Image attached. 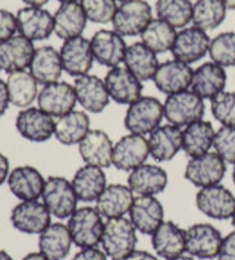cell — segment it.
Segmentation results:
<instances>
[{
  "mask_svg": "<svg viewBox=\"0 0 235 260\" xmlns=\"http://www.w3.org/2000/svg\"><path fill=\"white\" fill-rule=\"evenodd\" d=\"M156 15L174 28H185L193 19L190 0H156Z\"/></svg>",
  "mask_w": 235,
  "mask_h": 260,
  "instance_id": "cell-40",
  "label": "cell"
},
{
  "mask_svg": "<svg viewBox=\"0 0 235 260\" xmlns=\"http://www.w3.org/2000/svg\"><path fill=\"white\" fill-rule=\"evenodd\" d=\"M134 199V192L128 185L111 184L96 200V209L106 219L122 218L125 213H129Z\"/></svg>",
  "mask_w": 235,
  "mask_h": 260,
  "instance_id": "cell-28",
  "label": "cell"
},
{
  "mask_svg": "<svg viewBox=\"0 0 235 260\" xmlns=\"http://www.w3.org/2000/svg\"><path fill=\"white\" fill-rule=\"evenodd\" d=\"M109 257L106 256V253L103 250H98L97 247L91 248H81L72 260H108Z\"/></svg>",
  "mask_w": 235,
  "mask_h": 260,
  "instance_id": "cell-47",
  "label": "cell"
},
{
  "mask_svg": "<svg viewBox=\"0 0 235 260\" xmlns=\"http://www.w3.org/2000/svg\"><path fill=\"white\" fill-rule=\"evenodd\" d=\"M209 56L222 68L235 67V32L225 31L210 40Z\"/></svg>",
  "mask_w": 235,
  "mask_h": 260,
  "instance_id": "cell-41",
  "label": "cell"
},
{
  "mask_svg": "<svg viewBox=\"0 0 235 260\" xmlns=\"http://www.w3.org/2000/svg\"><path fill=\"white\" fill-rule=\"evenodd\" d=\"M11 105L9 100V93H8V84L0 80V118L6 113V110Z\"/></svg>",
  "mask_w": 235,
  "mask_h": 260,
  "instance_id": "cell-48",
  "label": "cell"
},
{
  "mask_svg": "<svg viewBox=\"0 0 235 260\" xmlns=\"http://www.w3.org/2000/svg\"><path fill=\"white\" fill-rule=\"evenodd\" d=\"M72 243L68 225L63 223H50L39 237V248L49 260L66 259Z\"/></svg>",
  "mask_w": 235,
  "mask_h": 260,
  "instance_id": "cell-34",
  "label": "cell"
},
{
  "mask_svg": "<svg viewBox=\"0 0 235 260\" xmlns=\"http://www.w3.org/2000/svg\"><path fill=\"white\" fill-rule=\"evenodd\" d=\"M228 8L222 0H195L193 3V22L194 27L203 31H212L218 28L226 18Z\"/></svg>",
  "mask_w": 235,
  "mask_h": 260,
  "instance_id": "cell-38",
  "label": "cell"
},
{
  "mask_svg": "<svg viewBox=\"0 0 235 260\" xmlns=\"http://www.w3.org/2000/svg\"><path fill=\"white\" fill-rule=\"evenodd\" d=\"M53 19H55V34L63 41L80 37L87 27V21H88L81 2L62 3L53 15Z\"/></svg>",
  "mask_w": 235,
  "mask_h": 260,
  "instance_id": "cell-26",
  "label": "cell"
},
{
  "mask_svg": "<svg viewBox=\"0 0 235 260\" xmlns=\"http://www.w3.org/2000/svg\"><path fill=\"white\" fill-rule=\"evenodd\" d=\"M90 131V118L84 110H72L68 115L57 118L55 137L63 146L80 144Z\"/></svg>",
  "mask_w": 235,
  "mask_h": 260,
  "instance_id": "cell-36",
  "label": "cell"
},
{
  "mask_svg": "<svg viewBox=\"0 0 235 260\" xmlns=\"http://www.w3.org/2000/svg\"><path fill=\"white\" fill-rule=\"evenodd\" d=\"M81 5L87 19L94 24L112 22L118 9L116 0H81Z\"/></svg>",
  "mask_w": 235,
  "mask_h": 260,
  "instance_id": "cell-43",
  "label": "cell"
},
{
  "mask_svg": "<svg viewBox=\"0 0 235 260\" xmlns=\"http://www.w3.org/2000/svg\"><path fill=\"white\" fill-rule=\"evenodd\" d=\"M113 143L111 137L102 129H90L78 144V150L85 165L98 168H109L113 157Z\"/></svg>",
  "mask_w": 235,
  "mask_h": 260,
  "instance_id": "cell-25",
  "label": "cell"
},
{
  "mask_svg": "<svg viewBox=\"0 0 235 260\" xmlns=\"http://www.w3.org/2000/svg\"><path fill=\"white\" fill-rule=\"evenodd\" d=\"M9 190L21 202H34L42 197L46 179L34 166H16L8 177Z\"/></svg>",
  "mask_w": 235,
  "mask_h": 260,
  "instance_id": "cell-22",
  "label": "cell"
},
{
  "mask_svg": "<svg viewBox=\"0 0 235 260\" xmlns=\"http://www.w3.org/2000/svg\"><path fill=\"white\" fill-rule=\"evenodd\" d=\"M210 37L206 31L197 27H185L177 34V39L172 47V56L175 60L184 63H195L202 60L209 53Z\"/></svg>",
  "mask_w": 235,
  "mask_h": 260,
  "instance_id": "cell-12",
  "label": "cell"
},
{
  "mask_svg": "<svg viewBox=\"0 0 235 260\" xmlns=\"http://www.w3.org/2000/svg\"><path fill=\"white\" fill-rule=\"evenodd\" d=\"M105 84L113 102L119 105H132L143 96V84L125 67H115L105 77Z\"/></svg>",
  "mask_w": 235,
  "mask_h": 260,
  "instance_id": "cell-16",
  "label": "cell"
},
{
  "mask_svg": "<svg viewBox=\"0 0 235 260\" xmlns=\"http://www.w3.org/2000/svg\"><path fill=\"white\" fill-rule=\"evenodd\" d=\"M68 230L74 244L80 248H91L102 243L105 222L96 207L77 209L68 220Z\"/></svg>",
  "mask_w": 235,
  "mask_h": 260,
  "instance_id": "cell-3",
  "label": "cell"
},
{
  "mask_svg": "<svg viewBox=\"0 0 235 260\" xmlns=\"http://www.w3.org/2000/svg\"><path fill=\"white\" fill-rule=\"evenodd\" d=\"M215 134L216 131L209 121L200 119L190 123L182 131V150L190 159L203 156L213 147Z\"/></svg>",
  "mask_w": 235,
  "mask_h": 260,
  "instance_id": "cell-35",
  "label": "cell"
},
{
  "mask_svg": "<svg viewBox=\"0 0 235 260\" xmlns=\"http://www.w3.org/2000/svg\"><path fill=\"white\" fill-rule=\"evenodd\" d=\"M16 31V16L6 9H0V43L14 37Z\"/></svg>",
  "mask_w": 235,
  "mask_h": 260,
  "instance_id": "cell-45",
  "label": "cell"
},
{
  "mask_svg": "<svg viewBox=\"0 0 235 260\" xmlns=\"http://www.w3.org/2000/svg\"><path fill=\"white\" fill-rule=\"evenodd\" d=\"M8 93L11 105L16 108H29L32 102L39 97V82L31 72L18 71L8 75Z\"/></svg>",
  "mask_w": 235,
  "mask_h": 260,
  "instance_id": "cell-37",
  "label": "cell"
},
{
  "mask_svg": "<svg viewBox=\"0 0 235 260\" xmlns=\"http://www.w3.org/2000/svg\"><path fill=\"white\" fill-rule=\"evenodd\" d=\"M163 113L167 122L175 126H188L190 123L203 119L205 102L193 91H182L166 97Z\"/></svg>",
  "mask_w": 235,
  "mask_h": 260,
  "instance_id": "cell-6",
  "label": "cell"
},
{
  "mask_svg": "<svg viewBox=\"0 0 235 260\" xmlns=\"http://www.w3.org/2000/svg\"><path fill=\"white\" fill-rule=\"evenodd\" d=\"M74 90L77 102L83 106L87 112L100 113L108 108L111 96L106 88L105 80L98 78L96 75H83L75 78Z\"/></svg>",
  "mask_w": 235,
  "mask_h": 260,
  "instance_id": "cell-23",
  "label": "cell"
},
{
  "mask_svg": "<svg viewBox=\"0 0 235 260\" xmlns=\"http://www.w3.org/2000/svg\"><path fill=\"white\" fill-rule=\"evenodd\" d=\"M215 153L226 165H235V128L221 126L213 140Z\"/></svg>",
  "mask_w": 235,
  "mask_h": 260,
  "instance_id": "cell-44",
  "label": "cell"
},
{
  "mask_svg": "<svg viewBox=\"0 0 235 260\" xmlns=\"http://www.w3.org/2000/svg\"><path fill=\"white\" fill-rule=\"evenodd\" d=\"M152 21V6L146 0H128L118 6L112 25L122 37H136L141 36Z\"/></svg>",
  "mask_w": 235,
  "mask_h": 260,
  "instance_id": "cell-4",
  "label": "cell"
},
{
  "mask_svg": "<svg viewBox=\"0 0 235 260\" xmlns=\"http://www.w3.org/2000/svg\"><path fill=\"white\" fill-rule=\"evenodd\" d=\"M16 25L21 36L31 41H42L50 37L55 32L53 15L43 8L27 6L18 11Z\"/></svg>",
  "mask_w": 235,
  "mask_h": 260,
  "instance_id": "cell-20",
  "label": "cell"
},
{
  "mask_svg": "<svg viewBox=\"0 0 235 260\" xmlns=\"http://www.w3.org/2000/svg\"><path fill=\"white\" fill-rule=\"evenodd\" d=\"M229 11H235V0H222Z\"/></svg>",
  "mask_w": 235,
  "mask_h": 260,
  "instance_id": "cell-53",
  "label": "cell"
},
{
  "mask_svg": "<svg viewBox=\"0 0 235 260\" xmlns=\"http://www.w3.org/2000/svg\"><path fill=\"white\" fill-rule=\"evenodd\" d=\"M39 108L53 118H62L70 112L75 110L77 96L74 85L65 81H56L43 85L42 91L37 97Z\"/></svg>",
  "mask_w": 235,
  "mask_h": 260,
  "instance_id": "cell-14",
  "label": "cell"
},
{
  "mask_svg": "<svg viewBox=\"0 0 235 260\" xmlns=\"http://www.w3.org/2000/svg\"><path fill=\"white\" fill-rule=\"evenodd\" d=\"M163 118V103H160V100L156 97L141 96L137 102L129 105L125 113L124 125L131 134L146 137L160 126Z\"/></svg>",
  "mask_w": 235,
  "mask_h": 260,
  "instance_id": "cell-2",
  "label": "cell"
},
{
  "mask_svg": "<svg viewBox=\"0 0 235 260\" xmlns=\"http://www.w3.org/2000/svg\"><path fill=\"white\" fill-rule=\"evenodd\" d=\"M147 140L150 156L157 162H169L182 150V129L171 123L156 128Z\"/></svg>",
  "mask_w": 235,
  "mask_h": 260,
  "instance_id": "cell-27",
  "label": "cell"
},
{
  "mask_svg": "<svg viewBox=\"0 0 235 260\" xmlns=\"http://www.w3.org/2000/svg\"><path fill=\"white\" fill-rule=\"evenodd\" d=\"M228 81L225 68L215 62H205L197 69H194L191 80V91L203 100H212L213 97L225 91Z\"/></svg>",
  "mask_w": 235,
  "mask_h": 260,
  "instance_id": "cell-24",
  "label": "cell"
},
{
  "mask_svg": "<svg viewBox=\"0 0 235 260\" xmlns=\"http://www.w3.org/2000/svg\"><path fill=\"white\" fill-rule=\"evenodd\" d=\"M222 234L210 223H194L185 230V250L190 256L202 260L218 257Z\"/></svg>",
  "mask_w": 235,
  "mask_h": 260,
  "instance_id": "cell-7",
  "label": "cell"
},
{
  "mask_svg": "<svg viewBox=\"0 0 235 260\" xmlns=\"http://www.w3.org/2000/svg\"><path fill=\"white\" fill-rule=\"evenodd\" d=\"M150 156L149 140L139 134H128L113 146L112 165L124 172H131L146 164Z\"/></svg>",
  "mask_w": 235,
  "mask_h": 260,
  "instance_id": "cell-10",
  "label": "cell"
},
{
  "mask_svg": "<svg viewBox=\"0 0 235 260\" xmlns=\"http://www.w3.org/2000/svg\"><path fill=\"white\" fill-rule=\"evenodd\" d=\"M60 3H68V2H78V0H59Z\"/></svg>",
  "mask_w": 235,
  "mask_h": 260,
  "instance_id": "cell-56",
  "label": "cell"
},
{
  "mask_svg": "<svg viewBox=\"0 0 235 260\" xmlns=\"http://www.w3.org/2000/svg\"><path fill=\"white\" fill-rule=\"evenodd\" d=\"M167 185V172L156 165L144 164L129 172L128 187L137 196H157Z\"/></svg>",
  "mask_w": 235,
  "mask_h": 260,
  "instance_id": "cell-29",
  "label": "cell"
},
{
  "mask_svg": "<svg viewBox=\"0 0 235 260\" xmlns=\"http://www.w3.org/2000/svg\"><path fill=\"white\" fill-rule=\"evenodd\" d=\"M212 115L222 126L235 128V93L222 91L212 99Z\"/></svg>",
  "mask_w": 235,
  "mask_h": 260,
  "instance_id": "cell-42",
  "label": "cell"
},
{
  "mask_svg": "<svg viewBox=\"0 0 235 260\" xmlns=\"http://www.w3.org/2000/svg\"><path fill=\"white\" fill-rule=\"evenodd\" d=\"M91 50L97 63L115 68L119 67L121 62H124L125 52H126V43L121 34H118L113 29H100L93 36L90 40Z\"/></svg>",
  "mask_w": 235,
  "mask_h": 260,
  "instance_id": "cell-18",
  "label": "cell"
},
{
  "mask_svg": "<svg viewBox=\"0 0 235 260\" xmlns=\"http://www.w3.org/2000/svg\"><path fill=\"white\" fill-rule=\"evenodd\" d=\"M42 199L49 212L59 219H70L77 210L78 197L72 182L63 177H49L46 179Z\"/></svg>",
  "mask_w": 235,
  "mask_h": 260,
  "instance_id": "cell-5",
  "label": "cell"
},
{
  "mask_svg": "<svg viewBox=\"0 0 235 260\" xmlns=\"http://www.w3.org/2000/svg\"><path fill=\"white\" fill-rule=\"evenodd\" d=\"M226 174V164L213 151L203 156L193 157L185 166V179L194 187L205 188L210 185H218Z\"/></svg>",
  "mask_w": 235,
  "mask_h": 260,
  "instance_id": "cell-8",
  "label": "cell"
},
{
  "mask_svg": "<svg viewBox=\"0 0 235 260\" xmlns=\"http://www.w3.org/2000/svg\"><path fill=\"white\" fill-rule=\"evenodd\" d=\"M59 53L63 71L71 77L78 78L87 75L90 69L93 68L94 56L91 50V43L83 36L63 41Z\"/></svg>",
  "mask_w": 235,
  "mask_h": 260,
  "instance_id": "cell-15",
  "label": "cell"
},
{
  "mask_svg": "<svg viewBox=\"0 0 235 260\" xmlns=\"http://www.w3.org/2000/svg\"><path fill=\"white\" fill-rule=\"evenodd\" d=\"M52 213L44 203L21 202L12 209L11 222L15 230L24 234H40L50 225Z\"/></svg>",
  "mask_w": 235,
  "mask_h": 260,
  "instance_id": "cell-21",
  "label": "cell"
},
{
  "mask_svg": "<svg viewBox=\"0 0 235 260\" xmlns=\"http://www.w3.org/2000/svg\"><path fill=\"white\" fill-rule=\"evenodd\" d=\"M0 260H14V259H12V256H11L8 251H5V250H0Z\"/></svg>",
  "mask_w": 235,
  "mask_h": 260,
  "instance_id": "cell-54",
  "label": "cell"
},
{
  "mask_svg": "<svg viewBox=\"0 0 235 260\" xmlns=\"http://www.w3.org/2000/svg\"><path fill=\"white\" fill-rule=\"evenodd\" d=\"M124 63L125 68L132 72L141 82L153 80L156 71L160 65L157 55L150 50L143 41L132 43L131 46L126 47Z\"/></svg>",
  "mask_w": 235,
  "mask_h": 260,
  "instance_id": "cell-33",
  "label": "cell"
},
{
  "mask_svg": "<svg viewBox=\"0 0 235 260\" xmlns=\"http://www.w3.org/2000/svg\"><path fill=\"white\" fill-rule=\"evenodd\" d=\"M36 53L34 41L24 36H14L9 40L0 43V71L8 75L29 68Z\"/></svg>",
  "mask_w": 235,
  "mask_h": 260,
  "instance_id": "cell-19",
  "label": "cell"
},
{
  "mask_svg": "<svg viewBox=\"0 0 235 260\" xmlns=\"http://www.w3.org/2000/svg\"><path fill=\"white\" fill-rule=\"evenodd\" d=\"M231 219H232V225H234V228H235V212H234V215H232V218H231Z\"/></svg>",
  "mask_w": 235,
  "mask_h": 260,
  "instance_id": "cell-57",
  "label": "cell"
},
{
  "mask_svg": "<svg viewBox=\"0 0 235 260\" xmlns=\"http://www.w3.org/2000/svg\"><path fill=\"white\" fill-rule=\"evenodd\" d=\"M195 206L203 215L212 219H229L235 212V196L223 185H210L198 190Z\"/></svg>",
  "mask_w": 235,
  "mask_h": 260,
  "instance_id": "cell-9",
  "label": "cell"
},
{
  "mask_svg": "<svg viewBox=\"0 0 235 260\" xmlns=\"http://www.w3.org/2000/svg\"><path fill=\"white\" fill-rule=\"evenodd\" d=\"M71 182L78 200L85 203L96 202L100 194L108 187V179L103 168L93 165H85L80 168Z\"/></svg>",
  "mask_w": 235,
  "mask_h": 260,
  "instance_id": "cell-30",
  "label": "cell"
},
{
  "mask_svg": "<svg viewBox=\"0 0 235 260\" xmlns=\"http://www.w3.org/2000/svg\"><path fill=\"white\" fill-rule=\"evenodd\" d=\"M193 69L188 63L180 60H166L159 65L156 71L153 82L154 87L166 96H172L177 93L187 91L191 87Z\"/></svg>",
  "mask_w": 235,
  "mask_h": 260,
  "instance_id": "cell-13",
  "label": "cell"
},
{
  "mask_svg": "<svg viewBox=\"0 0 235 260\" xmlns=\"http://www.w3.org/2000/svg\"><path fill=\"white\" fill-rule=\"evenodd\" d=\"M218 260H235V231L223 237Z\"/></svg>",
  "mask_w": 235,
  "mask_h": 260,
  "instance_id": "cell-46",
  "label": "cell"
},
{
  "mask_svg": "<svg viewBox=\"0 0 235 260\" xmlns=\"http://www.w3.org/2000/svg\"><path fill=\"white\" fill-rule=\"evenodd\" d=\"M232 179H234V184H235V165H234V172H232Z\"/></svg>",
  "mask_w": 235,
  "mask_h": 260,
  "instance_id": "cell-58",
  "label": "cell"
},
{
  "mask_svg": "<svg viewBox=\"0 0 235 260\" xmlns=\"http://www.w3.org/2000/svg\"><path fill=\"white\" fill-rule=\"evenodd\" d=\"M11 174V165H9V159L0 153V187L8 181V177Z\"/></svg>",
  "mask_w": 235,
  "mask_h": 260,
  "instance_id": "cell-49",
  "label": "cell"
},
{
  "mask_svg": "<svg viewBox=\"0 0 235 260\" xmlns=\"http://www.w3.org/2000/svg\"><path fill=\"white\" fill-rule=\"evenodd\" d=\"M29 72L36 78V81L42 85L59 81L63 72L60 53L53 46H43L36 49V53L29 65Z\"/></svg>",
  "mask_w": 235,
  "mask_h": 260,
  "instance_id": "cell-32",
  "label": "cell"
},
{
  "mask_svg": "<svg viewBox=\"0 0 235 260\" xmlns=\"http://www.w3.org/2000/svg\"><path fill=\"white\" fill-rule=\"evenodd\" d=\"M100 244L111 260H124L136 250L137 230L125 216L108 219Z\"/></svg>",
  "mask_w": 235,
  "mask_h": 260,
  "instance_id": "cell-1",
  "label": "cell"
},
{
  "mask_svg": "<svg viewBox=\"0 0 235 260\" xmlns=\"http://www.w3.org/2000/svg\"><path fill=\"white\" fill-rule=\"evenodd\" d=\"M167 260H194L193 256H184V254H181L178 257H174V259H167Z\"/></svg>",
  "mask_w": 235,
  "mask_h": 260,
  "instance_id": "cell-55",
  "label": "cell"
},
{
  "mask_svg": "<svg viewBox=\"0 0 235 260\" xmlns=\"http://www.w3.org/2000/svg\"><path fill=\"white\" fill-rule=\"evenodd\" d=\"M27 6H32V8H43L49 0H22Z\"/></svg>",
  "mask_w": 235,
  "mask_h": 260,
  "instance_id": "cell-51",
  "label": "cell"
},
{
  "mask_svg": "<svg viewBox=\"0 0 235 260\" xmlns=\"http://www.w3.org/2000/svg\"><path fill=\"white\" fill-rule=\"evenodd\" d=\"M116 2H121V3H124V2H128V0H116Z\"/></svg>",
  "mask_w": 235,
  "mask_h": 260,
  "instance_id": "cell-59",
  "label": "cell"
},
{
  "mask_svg": "<svg viewBox=\"0 0 235 260\" xmlns=\"http://www.w3.org/2000/svg\"><path fill=\"white\" fill-rule=\"evenodd\" d=\"M177 28L162 19H153L141 34V41L156 55L172 50L177 39Z\"/></svg>",
  "mask_w": 235,
  "mask_h": 260,
  "instance_id": "cell-39",
  "label": "cell"
},
{
  "mask_svg": "<svg viewBox=\"0 0 235 260\" xmlns=\"http://www.w3.org/2000/svg\"><path fill=\"white\" fill-rule=\"evenodd\" d=\"M165 210L154 196H137L129 209V220L139 233L153 235L165 222Z\"/></svg>",
  "mask_w": 235,
  "mask_h": 260,
  "instance_id": "cell-17",
  "label": "cell"
},
{
  "mask_svg": "<svg viewBox=\"0 0 235 260\" xmlns=\"http://www.w3.org/2000/svg\"><path fill=\"white\" fill-rule=\"evenodd\" d=\"M55 119L40 108H25L16 116V129L31 143H44L55 136Z\"/></svg>",
  "mask_w": 235,
  "mask_h": 260,
  "instance_id": "cell-11",
  "label": "cell"
},
{
  "mask_svg": "<svg viewBox=\"0 0 235 260\" xmlns=\"http://www.w3.org/2000/svg\"><path fill=\"white\" fill-rule=\"evenodd\" d=\"M152 246L157 256L163 259H174L184 254L185 250V230H181L180 226L172 222H163L156 233L152 235Z\"/></svg>",
  "mask_w": 235,
  "mask_h": 260,
  "instance_id": "cell-31",
  "label": "cell"
},
{
  "mask_svg": "<svg viewBox=\"0 0 235 260\" xmlns=\"http://www.w3.org/2000/svg\"><path fill=\"white\" fill-rule=\"evenodd\" d=\"M22 260H49V259L43 254L42 251H39V253H29V254H27V256H25Z\"/></svg>",
  "mask_w": 235,
  "mask_h": 260,
  "instance_id": "cell-52",
  "label": "cell"
},
{
  "mask_svg": "<svg viewBox=\"0 0 235 260\" xmlns=\"http://www.w3.org/2000/svg\"><path fill=\"white\" fill-rule=\"evenodd\" d=\"M124 260H157L156 256H153L152 253L144 251V250H134L129 256H126Z\"/></svg>",
  "mask_w": 235,
  "mask_h": 260,
  "instance_id": "cell-50",
  "label": "cell"
}]
</instances>
